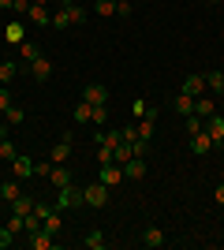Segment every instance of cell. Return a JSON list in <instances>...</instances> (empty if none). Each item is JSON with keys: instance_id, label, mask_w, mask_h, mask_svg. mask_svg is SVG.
I'll return each mask as SVG.
<instances>
[{"instance_id": "6", "label": "cell", "mask_w": 224, "mask_h": 250, "mask_svg": "<svg viewBox=\"0 0 224 250\" xmlns=\"http://www.w3.org/2000/svg\"><path fill=\"white\" fill-rule=\"evenodd\" d=\"M205 135H209V138H213V146H224V120H221V116H209V120H205Z\"/></svg>"}, {"instance_id": "40", "label": "cell", "mask_w": 224, "mask_h": 250, "mask_svg": "<svg viewBox=\"0 0 224 250\" xmlns=\"http://www.w3.org/2000/svg\"><path fill=\"white\" fill-rule=\"evenodd\" d=\"M11 11H15V15H22V19H26V11H30V0H15V8H11Z\"/></svg>"}, {"instance_id": "24", "label": "cell", "mask_w": 224, "mask_h": 250, "mask_svg": "<svg viewBox=\"0 0 224 250\" xmlns=\"http://www.w3.org/2000/svg\"><path fill=\"white\" fill-rule=\"evenodd\" d=\"M15 157H19V146H15L11 138H4V142H0V161H15Z\"/></svg>"}, {"instance_id": "30", "label": "cell", "mask_w": 224, "mask_h": 250, "mask_svg": "<svg viewBox=\"0 0 224 250\" xmlns=\"http://www.w3.org/2000/svg\"><path fill=\"white\" fill-rule=\"evenodd\" d=\"M86 247H90V250H101V247H105V235H101V228H94L90 235H86Z\"/></svg>"}, {"instance_id": "25", "label": "cell", "mask_w": 224, "mask_h": 250, "mask_svg": "<svg viewBox=\"0 0 224 250\" xmlns=\"http://www.w3.org/2000/svg\"><path fill=\"white\" fill-rule=\"evenodd\" d=\"M205 90H217V94H224V75H221V71H209V75H205Z\"/></svg>"}, {"instance_id": "41", "label": "cell", "mask_w": 224, "mask_h": 250, "mask_svg": "<svg viewBox=\"0 0 224 250\" xmlns=\"http://www.w3.org/2000/svg\"><path fill=\"white\" fill-rule=\"evenodd\" d=\"M11 108V90H0V112H8Z\"/></svg>"}, {"instance_id": "20", "label": "cell", "mask_w": 224, "mask_h": 250, "mask_svg": "<svg viewBox=\"0 0 224 250\" xmlns=\"http://www.w3.org/2000/svg\"><path fill=\"white\" fill-rule=\"evenodd\" d=\"M75 120H79V124H94V104L79 101V104H75Z\"/></svg>"}, {"instance_id": "36", "label": "cell", "mask_w": 224, "mask_h": 250, "mask_svg": "<svg viewBox=\"0 0 224 250\" xmlns=\"http://www.w3.org/2000/svg\"><path fill=\"white\" fill-rule=\"evenodd\" d=\"M131 11H135V8H131L127 0H116V15H120V19H131Z\"/></svg>"}, {"instance_id": "43", "label": "cell", "mask_w": 224, "mask_h": 250, "mask_svg": "<svg viewBox=\"0 0 224 250\" xmlns=\"http://www.w3.org/2000/svg\"><path fill=\"white\" fill-rule=\"evenodd\" d=\"M4 138H8V120H4V124H0V142H4Z\"/></svg>"}, {"instance_id": "13", "label": "cell", "mask_w": 224, "mask_h": 250, "mask_svg": "<svg viewBox=\"0 0 224 250\" xmlns=\"http://www.w3.org/2000/svg\"><path fill=\"white\" fill-rule=\"evenodd\" d=\"M60 8L67 11V19H71V26H82V22H86V8H79L75 0H60Z\"/></svg>"}, {"instance_id": "28", "label": "cell", "mask_w": 224, "mask_h": 250, "mask_svg": "<svg viewBox=\"0 0 224 250\" xmlns=\"http://www.w3.org/2000/svg\"><path fill=\"white\" fill-rule=\"evenodd\" d=\"M19 52H22V60H30V63L38 60V56H41V49H38L34 42H22V45H19Z\"/></svg>"}, {"instance_id": "33", "label": "cell", "mask_w": 224, "mask_h": 250, "mask_svg": "<svg viewBox=\"0 0 224 250\" xmlns=\"http://www.w3.org/2000/svg\"><path fill=\"white\" fill-rule=\"evenodd\" d=\"M38 228H41V217H38V213L30 209V213H26V235H34Z\"/></svg>"}, {"instance_id": "38", "label": "cell", "mask_w": 224, "mask_h": 250, "mask_svg": "<svg viewBox=\"0 0 224 250\" xmlns=\"http://www.w3.org/2000/svg\"><path fill=\"white\" fill-rule=\"evenodd\" d=\"M108 120V104H94V124H105Z\"/></svg>"}, {"instance_id": "1", "label": "cell", "mask_w": 224, "mask_h": 250, "mask_svg": "<svg viewBox=\"0 0 224 250\" xmlns=\"http://www.w3.org/2000/svg\"><path fill=\"white\" fill-rule=\"evenodd\" d=\"M82 202L86 206H94V209H105L108 206V187L97 179V183H86L82 187Z\"/></svg>"}, {"instance_id": "35", "label": "cell", "mask_w": 224, "mask_h": 250, "mask_svg": "<svg viewBox=\"0 0 224 250\" xmlns=\"http://www.w3.org/2000/svg\"><path fill=\"white\" fill-rule=\"evenodd\" d=\"M11 243H15V231H11L8 224H4V228H0V250H4V247H11Z\"/></svg>"}, {"instance_id": "4", "label": "cell", "mask_w": 224, "mask_h": 250, "mask_svg": "<svg viewBox=\"0 0 224 250\" xmlns=\"http://www.w3.org/2000/svg\"><path fill=\"white\" fill-rule=\"evenodd\" d=\"M53 239H56L53 231L38 228V231H34V235H26V247H30V250H53Z\"/></svg>"}, {"instance_id": "18", "label": "cell", "mask_w": 224, "mask_h": 250, "mask_svg": "<svg viewBox=\"0 0 224 250\" xmlns=\"http://www.w3.org/2000/svg\"><path fill=\"white\" fill-rule=\"evenodd\" d=\"M19 194H22V187L15 183V179H8V183H0V198L8 202V206H11L15 198H19Z\"/></svg>"}, {"instance_id": "7", "label": "cell", "mask_w": 224, "mask_h": 250, "mask_svg": "<svg viewBox=\"0 0 224 250\" xmlns=\"http://www.w3.org/2000/svg\"><path fill=\"white\" fill-rule=\"evenodd\" d=\"M82 101H90V104H108V90L101 83H90L82 90Z\"/></svg>"}, {"instance_id": "8", "label": "cell", "mask_w": 224, "mask_h": 250, "mask_svg": "<svg viewBox=\"0 0 224 250\" xmlns=\"http://www.w3.org/2000/svg\"><path fill=\"white\" fill-rule=\"evenodd\" d=\"M26 19H30L34 26H53V15H49V8H45V4H30Z\"/></svg>"}, {"instance_id": "19", "label": "cell", "mask_w": 224, "mask_h": 250, "mask_svg": "<svg viewBox=\"0 0 224 250\" xmlns=\"http://www.w3.org/2000/svg\"><path fill=\"white\" fill-rule=\"evenodd\" d=\"M172 108L180 116H191L194 112V97H187V94H176V101H172Z\"/></svg>"}, {"instance_id": "3", "label": "cell", "mask_w": 224, "mask_h": 250, "mask_svg": "<svg viewBox=\"0 0 224 250\" xmlns=\"http://www.w3.org/2000/svg\"><path fill=\"white\" fill-rule=\"evenodd\" d=\"M180 94L202 97V94H205V75H187V79H183V86H180Z\"/></svg>"}, {"instance_id": "15", "label": "cell", "mask_w": 224, "mask_h": 250, "mask_svg": "<svg viewBox=\"0 0 224 250\" xmlns=\"http://www.w3.org/2000/svg\"><path fill=\"white\" fill-rule=\"evenodd\" d=\"M67 157H71V135H64L53 146V165H67Z\"/></svg>"}, {"instance_id": "44", "label": "cell", "mask_w": 224, "mask_h": 250, "mask_svg": "<svg viewBox=\"0 0 224 250\" xmlns=\"http://www.w3.org/2000/svg\"><path fill=\"white\" fill-rule=\"evenodd\" d=\"M0 8H15V0H0Z\"/></svg>"}, {"instance_id": "23", "label": "cell", "mask_w": 224, "mask_h": 250, "mask_svg": "<svg viewBox=\"0 0 224 250\" xmlns=\"http://www.w3.org/2000/svg\"><path fill=\"white\" fill-rule=\"evenodd\" d=\"M41 228H45V231H53V235H60V228H64V220H60V213H56V209L49 213V217H45V224H41Z\"/></svg>"}, {"instance_id": "42", "label": "cell", "mask_w": 224, "mask_h": 250, "mask_svg": "<svg viewBox=\"0 0 224 250\" xmlns=\"http://www.w3.org/2000/svg\"><path fill=\"white\" fill-rule=\"evenodd\" d=\"M213 198H217V206H224V183H221V187L213 190Z\"/></svg>"}, {"instance_id": "16", "label": "cell", "mask_w": 224, "mask_h": 250, "mask_svg": "<svg viewBox=\"0 0 224 250\" xmlns=\"http://www.w3.org/2000/svg\"><path fill=\"white\" fill-rule=\"evenodd\" d=\"M217 112V104H213V97H194V116H202V120H209V116Z\"/></svg>"}, {"instance_id": "10", "label": "cell", "mask_w": 224, "mask_h": 250, "mask_svg": "<svg viewBox=\"0 0 224 250\" xmlns=\"http://www.w3.org/2000/svg\"><path fill=\"white\" fill-rule=\"evenodd\" d=\"M123 176H127V179H142V176H146V157H131V161H123Z\"/></svg>"}, {"instance_id": "22", "label": "cell", "mask_w": 224, "mask_h": 250, "mask_svg": "<svg viewBox=\"0 0 224 250\" xmlns=\"http://www.w3.org/2000/svg\"><path fill=\"white\" fill-rule=\"evenodd\" d=\"M153 120H157V112H149L146 120L139 124V138H146V142H153Z\"/></svg>"}, {"instance_id": "37", "label": "cell", "mask_w": 224, "mask_h": 250, "mask_svg": "<svg viewBox=\"0 0 224 250\" xmlns=\"http://www.w3.org/2000/svg\"><path fill=\"white\" fill-rule=\"evenodd\" d=\"M4 120H8V124H22V108H15V104H11L8 112H4Z\"/></svg>"}, {"instance_id": "5", "label": "cell", "mask_w": 224, "mask_h": 250, "mask_svg": "<svg viewBox=\"0 0 224 250\" xmlns=\"http://www.w3.org/2000/svg\"><path fill=\"white\" fill-rule=\"evenodd\" d=\"M67 206H82V187H64L60 190V198H56V209H67Z\"/></svg>"}, {"instance_id": "46", "label": "cell", "mask_w": 224, "mask_h": 250, "mask_svg": "<svg viewBox=\"0 0 224 250\" xmlns=\"http://www.w3.org/2000/svg\"><path fill=\"white\" fill-rule=\"evenodd\" d=\"M209 4H217V0H209Z\"/></svg>"}, {"instance_id": "14", "label": "cell", "mask_w": 224, "mask_h": 250, "mask_svg": "<svg viewBox=\"0 0 224 250\" xmlns=\"http://www.w3.org/2000/svg\"><path fill=\"white\" fill-rule=\"evenodd\" d=\"M191 149H194V153H198V157H205V153H209V149H213V138L205 135V127H202V131H198V135H191Z\"/></svg>"}, {"instance_id": "26", "label": "cell", "mask_w": 224, "mask_h": 250, "mask_svg": "<svg viewBox=\"0 0 224 250\" xmlns=\"http://www.w3.org/2000/svg\"><path fill=\"white\" fill-rule=\"evenodd\" d=\"M30 209H34V198H26V194H19V198L11 202V213H22V217H26Z\"/></svg>"}, {"instance_id": "34", "label": "cell", "mask_w": 224, "mask_h": 250, "mask_svg": "<svg viewBox=\"0 0 224 250\" xmlns=\"http://www.w3.org/2000/svg\"><path fill=\"white\" fill-rule=\"evenodd\" d=\"M131 112H135V116H149V112H157V108H153V104H146V101L139 97V101L131 104Z\"/></svg>"}, {"instance_id": "12", "label": "cell", "mask_w": 224, "mask_h": 250, "mask_svg": "<svg viewBox=\"0 0 224 250\" xmlns=\"http://www.w3.org/2000/svg\"><path fill=\"white\" fill-rule=\"evenodd\" d=\"M142 247H149V250H157V247H164V231H161L157 224H149V228L142 231Z\"/></svg>"}, {"instance_id": "29", "label": "cell", "mask_w": 224, "mask_h": 250, "mask_svg": "<svg viewBox=\"0 0 224 250\" xmlns=\"http://www.w3.org/2000/svg\"><path fill=\"white\" fill-rule=\"evenodd\" d=\"M94 11L108 19V15H116V0H97V4H94Z\"/></svg>"}, {"instance_id": "39", "label": "cell", "mask_w": 224, "mask_h": 250, "mask_svg": "<svg viewBox=\"0 0 224 250\" xmlns=\"http://www.w3.org/2000/svg\"><path fill=\"white\" fill-rule=\"evenodd\" d=\"M97 165H112V149H108V146L97 149Z\"/></svg>"}, {"instance_id": "11", "label": "cell", "mask_w": 224, "mask_h": 250, "mask_svg": "<svg viewBox=\"0 0 224 250\" xmlns=\"http://www.w3.org/2000/svg\"><path fill=\"white\" fill-rule=\"evenodd\" d=\"M30 75L38 79V83H45V79H53V60H45V56H38V60L30 63Z\"/></svg>"}, {"instance_id": "31", "label": "cell", "mask_w": 224, "mask_h": 250, "mask_svg": "<svg viewBox=\"0 0 224 250\" xmlns=\"http://www.w3.org/2000/svg\"><path fill=\"white\" fill-rule=\"evenodd\" d=\"M202 124H205V120H202V116H187V124H183V127H187V135H198V131H202Z\"/></svg>"}, {"instance_id": "27", "label": "cell", "mask_w": 224, "mask_h": 250, "mask_svg": "<svg viewBox=\"0 0 224 250\" xmlns=\"http://www.w3.org/2000/svg\"><path fill=\"white\" fill-rule=\"evenodd\" d=\"M11 79H15V63H11V60H0V86H8Z\"/></svg>"}, {"instance_id": "21", "label": "cell", "mask_w": 224, "mask_h": 250, "mask_svg": "<svg viewBox=\"0 0 224 250\" xmlns=\"http://www.w3.org/2000/svg\"><path fill=\"white\" fill-rule=\"evenodd\" d=\"M4 38H8L11 45H22V22H19V19L8 22V26H4Z\"/></svg>"}, {"instance_id": "2", "label": "cell", "mask_w": 224, "mask_h": 250, "mask_svg": "<svg viewBox=\"0 0 224 250\" xmlns=\"http://www.w3.org/2000/svg\"><path fill=\"white\" fill-rule=\"evenodd\" d=\"M97 179H101L105 187H116V183H123L127 176H123V165H116V161H112V165H101V176H97Z\"/></svg>"}, {"instance_id": "9", "label": "cell", "mask_w": 224, "mask_h": 250, "mask_svg": "<svg viewBox=\"0 0 224 250\" xmlns=\"http://www.w3.org/2000/svg\"><path fill=\"white\" fill-rule=\"evenodd\" d=\"M49 176H53V187L56 190H64V187H71V172H67V165H53V168H49Z\"/></svg>"}, {"instance_id": "17", "label": "cell", "mask_w": 224, "mask_h": 250, "mask_svg": "<svg viewBox=\"0 0 224 250\" xmlns=\"http://www.w3.org/2000/svg\"><path fill=\"white\" fill-rule=\"evenodd\" d=\"M11 172H15V179L34 176V161H26V157H15V161H11Z\"/></svg>"}, {"instance_id": "45", "label": "cell", "mask_w": 224, "mask_h": 250, "mask_svg": "<svg viewBox=\"0 0 224 250\" xmlns=\"http://www.w3.org/2000/svg\"><path fill=\"white\" fill-rule=\"evenodd\" d=\"M30 4H45V8H49V4H53V0H30Z\"/></svg>"}, {"instance_id": "32", "label": "cell", "mask_w": 224, "mask_h": 250, "mask_svg": "<svg viewBox=\"0 0 224 250\" xmlns=\"http://www.w3.org/2000/svg\"><path fill=\"white\" fill-rule=\"evenodd\" d=\"M67 26H71V19H67V11L60 8V11L53 15V30H67Z\"/></svg>"}]
</instances>
